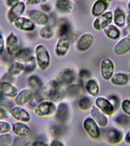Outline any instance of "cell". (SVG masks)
Masks as SVG:
<instances>
[{"instance_id":"37","label":"cell","mask_w":130,"mask_h":146,"mask_svg":"<svg viewBox=\"0 0 130 146\" xmlns=\"http://www.w3.org/2000/svg\"><path fill=\"white\" fill-rule=\"evenodd\" d=\"M39 34L40 36L43 38L49 39L53 35V31L50 26H45L41 29Z\"/></svg>"},{"instance_id":"35","label":"cell","mask_w":130,"mask_h":146,"mask_svg":"<svg viewBox=\"0 0 130 146\" xmlns=\"http://www.w3.org/2000/svg\"><path fill=\"white\" fill-rule=\"evenodd\" d=\"M13 140V137L10 133H7L0 135V146L10 145Z\"/></svg>"},{"instance_id":"53","label":"cell","mask_w":130,"mask_h":146,"mask_svg":"<svg viewBox=\"0 0 130 146\" xmlns=\"http://www.w3.org/2000/svg\"><path fill=\"white\" fill-rule=\"evenodd\" d=\"M3 94L1 91H0V102L3 100Z\"/></svg>"},{"instance_id":"28","label":"cell","mask_w":130,"mask_h":146,"mask_svg":"<svg viewBox=\"0 0 130 146\" xmlns=\"http://www.w3.org/2000/svg\"><path fill=\"white\" fill-rule=\"evenodd\" d=\"M85 88L88 93L93 97H96L100 92V87L98 82L93 79L90 80L86 84Z\"/></svg>"},{"instance_id":"48","label":"cell","mask_w":130,"mask_h":146,"mask_svg":"<svg viewBox=\"0 0 130 146\" xmlns=\"http://www.w3.org/2000/svg\"><path fill=\"white\" fill-rule=\"evenodd\" d=\"M19 1L20 0H6V3L8 6L11 7L19 2Z\"/></svg>"},{"instance_id":"4","label":"cell","mask_w":130,"mask_h":146,"mask_svg":"<svg viewBox=\"0 0 130 146\" xmlns=\"http://www.w3.org/2000/svg\"><path fill=\"white\" fill-rule=\"evenodd\" d=\"M96 106L107 116H111L115 112V108L111 102L102 96L97 98L95 100Z\"/></svg>"},{"instance_id":"8","label":"cell","mask_w":130,"mask_h":146,"mask_svg":"<svg viewBox=\"0 0 130 146\" xmlns=\"http://www.w3.org/2000/svg\"><path fill=\"white\" fill-rule=\"evenodd\" d=\"M75 71L70 68L63 69L58 74L56 81L60 85H67L72 83L76 78Z\"/></svg>"},{"instance_id":"3","label":"cell","mask_w":130,"mask_h":146,"mask_svg":"<svg viewBox=\"0 0 130 146\" xmlns=\"http://www.w3.org/2000/svg\"><path fill=\"white\" fill-rule=\"evenodd\" d=\"M34 108L35 113L40 117L51 115L56 111L57 108L52 101H50L41 102Z\"/></svg>"},{"instance_id":"10","label":"cell","mask_w":130,"mask_h":146,"mask_svg":"<svg viewBox=\"0 0 130 146\" xmlns=\"http://www.w3.org/2000/svg\"><path fill=\"white\" fill-rule=\"evenodd\" d=\"M90 114L91 117L94 119L99 126L104 127L108 125V120L107 115L103 113L96 106H93L91 107Z\"/></svg>"},{"instance_id":"19","label":"cell","mask_w":130,"mask_h":146,"mask_svg":"<svg viewBox=\"0 0 130 146\" xmlns=\"http://www.w3.org/2000/svg\"><path fill=\"white\" fill-rule=\"evenodd\" d=\"M70 42L66 35H63L59 38L56 45V53L59 57L66 55L69 49Z\"/></svg>"},{"instance_id":"18","label":"cell","mask_w":130,"mask_h":146,"mask_svg":"<svg viewBox=\"0 0 130 146\" xmlns=\"http://www.w3.org/2000/svg\"><path fill=\"white\" fill-rule=\"evenodd\" d=\"M34 95V91L31 89H23L15 97V102L18 106H23L29 102Z\"/></svg>"},{"instance_id":"29","label":"cell","mask_w":130,"mask_h":146,"mask_svg":"<svg viewBox=\"0 0 130 146\" xmlns=\"http://www.w3.org/2000/svg\"><path fill=\"white\" fill-rule=\"evenodd\" d=\"M25 71V66L20 62H14L10 66L8 73L11 76H18Z\"/></svg>"},{"instance_id":"39","label":"cell","mask_w":130,"mask_h":146,"mask_svg":"<svg viewBox=\"0 0 130 146\" xmlns=\"http://www.w3.org/2000/svg\"><path fill=\"white\" fill-rule=\"evenodd\" d=\"M11 127L12 126L9 122L0 120V135L8 133Z\"/></svg>"},{"instance_id":"49","label":"cell","mask_w":130,"mask_h":146,"mask_svg":"<svg viewBox=\"0 0 130 146\" xmlns=\"http://www.w3.org/2000/svg\"><path fill=\"white\" fill-rule=\"evenodd\" d=\"M124 138L125 142L130 145V129L125 134Z\"/></svg>"},{"instance_id":"41","label":"cell","mask_w":130,"mask_h":146,"mask_svg":"<svg viewBox=\"0 0 130 146\" xmlns=\"http://www.w3.org/2000/svg\"><path fill=\"white\" fill-rule=\"evenodd\" d=\"M42 98L38 95H34L29 102V106L31 107H35V106L42 102Z\"/></svg>"},{"instance_id":"5","label":"cell","mask_w":130,"mask_h":146,"mask_svg":"<svg viewBox=\"0 0 130 146\" xmlns=\"http://www.w3.org/2000/svg\"><path fill=\"white\" fill-rule=\"evenodd\" d=\"M100 69L102 78L105 80H110L115 71V66L113 62L109 58H104L100 64Z\"/></svg>"},{"instance_id":"32","label":"cell","mask_w":130,"mask_h":146,"mask_svg":"<svg viewBox=\"0 0 130 146\" xmlns=\"http://www.w3.org/2000/svg\"><path fill=\"white\" fill-rule=\"evenodd\" d=\"M29 83L32 88L36 91L40 90L43 84L41 79L38 76L35 75L30 77L29 80Z\"/></svg>"},{"instance_id":"22","label":"cell","mask_w":130,"mask_h":146,"mask_svg":"<svg viewBox=\"0 0 130 146\" xmlns=\"http://www.w3.org/2000/svg\"><path fill=\"white\" fill-rule=\"evenodd\" d=\"M108 0H97L92 7V13L95 17H98L106 12L109 8Z\"/></svg>"},{"instance_id":"24","label":"cell","mask_w":130,"mask_h":146,"mask_svg":"<svg viewBox=\"0 0 130 146\" xmlns=\"http://www.w3.org/2000/svg\"><path fill=\"white\" fill-rule=\"evenodd\" d=\"M0 90L3 95L9 98H14L18 93V89L9 82L6 81L0 83Z\"/></svg>"},{"instance_id":"25","label":"cell","mask_w":130,"mask_h":146,"mask_svg":"<svg viewBox=\"0 0 130 146\" xmlns=\"http://www.w3.org/2000/svg\"><path fill=\"white\" fill-rule=\"evenodd\" d=\"M69 113V107L68 105L62 103L60 104L57 108L56 117L60 123H65L68 119Z\"/></svg>"},{"instance_id":"43","label":"cell","mask_w":130,"mask_h":146,"mask_svg":"<svg viewBox=\"0 0 130 146\" xmlns=\"http://www.w3.org/2000/svg\"><path fill=\"white\" fill-rule=\"evenodd\" d=\"M80 76L83 79H86L90 77L91 74L89 71L86 69H83L80 71Z\"/></svg>"},{"instance_id":"31","label":"cell","mask_w":130,"mask_h":146,"mask_svg":"<svg viewBox=\"0 0 130 146\" xmlns=\"http://www.w3.org/2000/svg\"><path fill=\"white\" fill-rule=\"evenodd\" d=\"M32 51L29 48H24L19 50L18 53L16 55V59L18 61L25 62L28 58L31 57Z\"/></svg>"},{"instance_id":"36","label":"cell","mask_w":130,"mask_h":146,"mask_svg":"<svg viewBox=\"0 0 130 146\" xmlns=\"http://www.w3.org/2000/svg\"><path fill=\"white\" fill-rule=\"evenodd\" d=\"M81 91V87L77 84H72L67 88L66 94L71 97H75L78 95Z\"/></svg>"},{"instance_id":"44","label":"cell","mask_w":130,"mask_h":146,"mask_svg":"<svg viewBox=\"0 0 130 146\" xmlns=\"http://www.w3.org/2000/svg\"><path fill=\"white\" fill-rule=\"evenodd\" d=\"M47 0H26V3L29 5H35L44 3Z\"/></svg>"},{"instance_id":"2","label":"cell","mask_w":130,"mask_h":146,"mask_svg":"<svg viewBox=\"0 0 130 146\" xmlns=\"http://www.w3.org/2000/svg\"><path fill=\"white\" fill-rule=\"evenodd\" d=\"M36 59L39 67L41 69L45 70L50 64V55L45 47L42 44L38 45L35 49Z\"/></svg>"},{"instance_id":"47","label":"cell","mask_w":130,"mask_h":146,"mask_svg":"<svg viewBox=\"0 0 130 146\" xmlns=\"http://www.w3.org/2000/svg\"><path fill=\"white\" fill-rule=\"evenodd\" d=\"M7 117V114L5 110L0 107V120L5 119Z\"/></svg>"},{"instance_id":"52","label":"cell","mask_w":130,"mask_h":146,"mask_svg":"<svg viewBox=\"0 0 130 146\" xmlns=\"http://www.w3.org/2000/svg\"><path fill=\"white\" fill-rule=\"evenodd\" d=\"M125 22H126V23L129 26H130V14L126 16V18H125Z\"/></svg>"},{"instance_id":"30","label":"cell","mask_w":130,"mask_h":146,"mask_svg":"<svg viewBox=\"0 0 130 146\" xmlns=\"http://www.w3.org/2000/svg\"><path fill=\"white\" fill-rule=\"evenodd\" d=\"M71 30V25L67 19H62L59 25V31L60 35L63 36L67 35Z\"/></svg>"},{"instance_id":"13","label":"cell","mask_w":130,"mask_h":146,"mask_svg":"<svg viewBox=\"0 0 130 146\" xmlns=\"http://www.w3.org/2000/svg\"><path fill=\"white\" fill-rule=\"evenodd\" d=\"M95 36L92 34L87 33L80 37L77 43V49L79 51L84 52L90 49L94 42Z\"/></svg>"},{"instance_id":"42","label":"cell","mask_w":130,"mask_h":146,"mask_svg":"<svg viewBox=\"0 0 130 146\" xmlns=\"http://www.w3.org/2000/svg\"><path fill=\"white\" fill-rule=\"evenodd\" d=\"M127 119L124 115H119L116 117L115 121L117 124H120L119 125H125L128 121Z\"/></svg>"},{"instance_id":"46","label":"cell","mask_w":130,"mask_h":146,"mask_svg":"<svg viewBox=\"0 0 130 146\" xmlns=\"http://www.w3.org/2000/svg\"><path fill=\"white\" fill-rule=\"evenodd\" d=\"M5 47L4 38L1 34H0V55L3 53Z\"/></svg>"},{"instance_id":"54","label":"cell","mask_w":130,"mask_h":146,"mask_svg":"<svg viewBox=\"0 0 130 146\" xmlns=\"http://www.w3.org/2000/svg\"><path fill=\"white\" fill-rule=\"evenodd\" d=\"M127 7L129 10H130V1H129L127 3Z\"/></svg>"},{"instance_id":"12","label":"cell","mask_w":130,"mask_h":146,"mask_svg":"<svg viewBox=\"0 0 130 146\" xmlns=\"http://www.w3.org/2000/svg\"><path fill=\"white\" fill-rule=\"evenodd\" d=\"M11 116L18 121L29 122L31 120L30 114L27 110L19 106L13 107L10 111Z\"/></svg>"},{"instance_id":"50","label":"cell","mask_w":130,"mask_h":146,"mask_svg":"<svg viewBox=\"0 0 130 146\" xmlns=\"http://www.w3.org/2000/svg\"><path fill=\"white\" fill-rule=\"evenodd\" d=\"M51 145L52 146H64V145L61 141H59V140H53V141L51 142Z\"/></svg>"},{"instance_id":"34","label":"cell","mask_w":130,"mask_h":146,"mask_svg":"<svg viewBox=\"0 0 130 146\" xmlns=\"http://www.w3.org/2000/svg\"><path fill=\"white\" fill-rule=\"evenodd\" d=\"M92 105V100L87 97H83L80 99L78 103V107L83 111L88 110L91 108Z\"/></svg>"},{"instance_id":"45","label":"cell","mask_w":130,"mask_h":146,"mask_svg":"<svg viewBox=\"0 0 130 146\" xmlns=\"http://www.w3.org/2000/svg\"><path fill=\"white\" fill-rule=\"evenodd\" d=\"M40 8L43 12H48L51 10V7L50 5L48 3H43L41 5Z\"/></svg>"},{"instance_id":"40","label":"cell","mask_w":130,"mask_h":146,"mask_svg":"<svg viewBox=\"0 0 130 146\" xmlns=\"http://www.w3.org/2000/svg\"><path fill=\"white\" fill-rule=\"evenodd\" d=\"M121 108L123 112L130 116V100L125 99L121 103Z\"/></svg>"},{"instance_id":"1","label":"cell","mask_w":130,"mask_h":146,"mask_svg":"<svg viewBox=\"0 0 130 146\" xmlns=\"http://www.w3.org/2000/svg\"><path fill=\"white\" fill-rule=\"evenodd\" d=\"M43 94L51 101L59 102L63 100L67 95L66 91L60 88V85L56 80L48 83L43 90Z\"/></svg>"},{"instance_id":"23","label":"cell","mask_w":130,"mask_h":146,"mask_svg":"<svg viewBox=\"0 0 130 146\" xmlns=\"http://www.w3.org/2000/svg\"><path fill=\"white\" fill-rule=\"evenodd\" d=\"M130 76L124 73L114 74L110 80L113 85L118 86H123L127 85L129 82Z\"/></svg>"},{"instance_id":"38","label":"cell","mask_w":130,"mask_h":146,"mask_svg":"<svg viewBox=\"0 0 130 146\" xmlns=\"http://www.w3.org/2000/svg\"><path fill=\"white\" fill-rule=\"evenodd\" d=\"M61 126L59 124L53 123L50 125V131L55 137H59L62 132Z\"/></svg>"},{"instance_id":"27","label":"cell","mask_w":130,"mask_h":146,"mask_svg":"<svg viewBox=\"0 0 130 146\" xmlns=\"http://www.w3.org/2000/svg\"><path fill=\"white\" fill-rule=\"evenodd\" d=\"M104 32L107 37L113 40H117L120 38L121 33L117 27L109 25L103 29Z\"/></svg>"},{"instance_id":"15","label":"cell","mask_w":130,"mask_h":146,"mask_svg":"<svg viewBox=\"0 0 130 146\" xmlns=\"http://www.w3.org/2000/svg\"><path fill=\"white\" fill-rule=\"evenodd\" d=\"M6 47L9 54L16 56L19 51V44L18 38L13 32L10 33L7 37Z\"/></svg>"},{"instance_id":"21","label":"cell","mask_w":130,"mask_h":146,"mask_svg":"<svg viewBox=\"0 0 130 146\" xmlns=\"http://www.w3.org/2000/svg\"><path fill=\"white\" fill-rule=\"evenodd\" d=\"M57 10L64 13H71L75 12L76 5L69 0H58L56 4Z\"/></svg>"},{"instance_id":"14","label":"cell","mask_w":130,"mask_h":146,"mask_svg":"<svg viewBox=\"0 0 130 146\" xmlns=\"http://www.w3.org/2000/svg\"><path fill=\"white\" fill-rule=\"evenodd\" d=\"M114 53L117 55H123L130 51V38L125 36L120 40L114 47Z\"/></svg>"},{"instance_id":"7","label":"cell","mask_w":130,"mask_h":146,"mask_svg":"<svg viewBox=\"0 0 130 146\" xmlns=\"http://www.w3.org/2000/svg\"><path fill=\"white\" fill-rule=\"evenodd\" d=\"M83 127L91 138L97 139L100 137V131L99 125L92 117L85 119L83 122Z\"/></svg>"},{"instance_id":"51","label":"cell","mask_w":130,"mask_h":146,"mask_svg":"<svg viewBox=\"0 0 130 146\" xmlns=\"http://www.w3.org/2000/svg\"><path fill=\"white\" fill-rule=\"evenodd\" d=\"M33 146H48L47 144L43 142V141H34L32 144Z\"/></svg>"},{"instance_id":"6","label":"cell","mask_w":130,"mask_h":146,"mask_svg":"<svg viewBox=\"0 0 130 146\" xmlns=\"http://www.w3.org/2000/svg\"><path fill=\"white\" fill-rule=\"evenodd\" d=\"M105 140L108 143L117 145L120 143L124 139V134L121 130L116 127L110 128L106 131L104 134Z\"/></svg>"},{"instance_id":"9","label":"cell","mask_w":130,"mask_h":146,"mask_svg":"<svg viewBox=\"0 0 130 146\" xmlns=\"http://www.w3.org/2000/svg\"><path fill=\"white\" fill-rule=\"evenodd\" d=\"M113 13L112 11H106L98 16L93 23L95 29L99 31L103 29L106 26L110 25L113 20Z\"/></svg>"},{"instance_id":"26","label":"cell","mask_w":130,"mask_h":146,"mask_svg":"<svg viewBox=\"0 0 130 146\" xmlns=\"http://www.w3.org/2000/svg\"><path fill=\"white\" fill-rule=\"evenodd\" d=\"M126 16L125 13L122 9L117 8L113 13V20L115 25L117 27L121 28L125 26Z\"/></svg>"},{"instance_id":"55","label":"cell","mask_w":130,"mask_h":146,"mask_svg":"<svg viewBox=\"0 0 130 146\" xmlns=\"http://www.w3.org/2000/svg\"><path fill=\"white\" fill-rule=\"evenodd\" d=\"M129 83L130 84V79H129Z\"/></svg>"},{"instance_id":"17","label":"cell","mask_w":130,"mask_h":146,"mask_svg":"<svg viewBox=\"0 0 130 146\" xmlns=\"http://www.w3.org/2000/svg\"><path fill=\"white\" fill-rule=\"evenodd\" d=\"M13 133L18 136L26 137L31 132L30 127L25 122L18 121L13 123L12 125Z\"/></svg>"},{"instance_id":"33","label":"cell","mask_w":130,"mask_h":146,"mask_svg":"<svg viewBox=\"0 0 130 146\" xmlns=\"http://www.w3.org/2000/svg\"><path fill=\"white\" fill-rule=\"evenodd\" d=\"M25 71L27 73H30L34 71L36 67L35 58L31 56L25 62Z\"/></svg>"},{"instance_id":"20","label":"cell","mask_w":130,"mask_h":146,"mask_svg":"<svg viewBox=\"0 0 130 146\" xmlns=\"http://www.w3.org/2000/svg\"><path fill=\"white\" fill-rule=\"evenodd\" d=\"M29 18L35 23L44 25L49 21V17L44 13L36 10H32L28 11Z\"/></svg>"},{"instance_id":"11","label":"cell","mask_w":130,"mask_h":146,"mask_svg":"<svg viewBox=\"0 0 130 146\" xmlns=\"http://www.w3.org/2000/svg\"><path fill=\"white\" fill-rule=\"evenodd\" d=\"M26 5L23 2H19L11 7L8 13V19L10 23H13L16 19L21 17L25 12Z\"/></svg>"},{"instance_id":"16","label":"cell","mask_w":130,"mask_h":146,"mask_svg":"<svg viewBox=\"0 0 130 146\" xmlns=\"http://www.w3.org/2000/svg\"><path fill=\"white\" fill-rule=\"evenodd\" d=\"M15 27L20 30L31 32L35 28L34 22L29 19L24 17H19L13 21Z\"/></svg>"}]
</instances>
